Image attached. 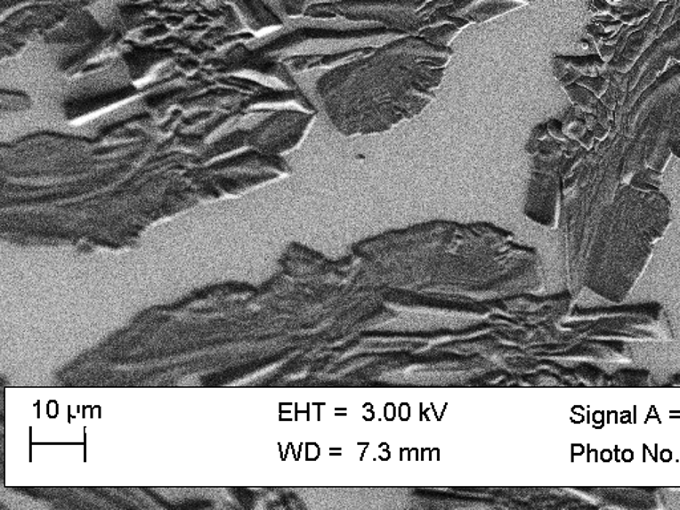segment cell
Here are the masks:
<instances>
[{"mask_svg":"<svg viewBox=\"0 0 680 510\" xmlns=\"http://www.w3.org/2000/svg\"><path fill=\"white\" fill-rule=\"evenodd\" d=\"M452 53L423 36L395 37L333 67L318 80V99L343 136L390 131L433 101Z\"/></svg>","mask_w":680,"mask_h":510,"instance_id":"1","label":"cell"},{"mask_svg":"<svg viewBox=\"0 0 680 510\" xmlns=\"http://www.w3.org/2000/svg\"><path fill=\"white\" fill-rule=\"evenodd\" d=\"M670 225L665 198H623L603 210L585 271V287L622 304L649 266L654 245Z\"/></svg>","mask_w":680,"mask_h":510,"instance_id":"2","label":"cell"},{"mask_svg":"<svg viewBox=\"0 0 680 510\" xmlns=\"http://www.w3.org/2000/svg\"><path fill=\"white\" fill-rule=\"evenodd\" d=\"M587 322V338L614 342H671L673 328L660 304L589 309L576 314Z\"/></svg>","mask_w":680,"mask_h":510,"instance_id":"3","label":"cell"},{"mask_svg":"<svg viewBox=\"0 0 680 510\" xmlns=\"http://www.w3.org/2000/svg\"><path fill=\"white\" fill-rule=\"evenodd\" d=\"M574 358L582 360L599 361H631V352L625 342H614V340H598L585 338L579 340L576 350H573Z\"/></svg>","mask_w":680,"mask_h":510,"instance_id":"4","label":"cell"},{"mask_svg":"<svg viewBox=\"0 0 680 510\" xmlns=\"http://www.w3.org/2000/svg\"><path fill=\"white\" fill-rule=\"evenodd\" d=\"M601 501H609V506L617 508H658L660 506L657 490H596Z\"/></svg>","mask_w":680,"mask_h":510,"instance_id":"5","label":"cell"},{"mask_svg":"<svg viewBox=\"0 0 680 510\" xmlns=\"http://www.w3.org/2000/svg\"><path fill=\"white\" fill-rule=\"evenodd\" d=\"M233 4L239 5L242 10V15L247 18V23L253 28H272L280 26V20L272 15L271 11L261 2V0H229Z\"/></svg>","mask_w":680,"mask_h":510,"instance_id":"6","label":"cell"},{"mask_svg":"<svg viewBox=\"0 0 680 510\" xmlns=\"http://www.w3.org/2000/svg\"><path fill=\"white\" fill-rule=\"evenodd\" d=\"M652 382V374L649 371H620L619 374L607 377V383L614 385H647Z\"/></svg>","mask_w":680,"mask_h":510,"instance_id":"7","label":"cell"},{"mask_svg":"<svg viewBox=\"0 0 680 510\" xmlns=\"http://www.w3.org/2000/svg\"><path fill=\"white\" fill-rule=\"evenodd\" d=\"M577 85L585 86V88L589 89V91L595 92L598 97H601L602 94H603V92L607 89L606 80H603L599 77H579V79L577 80Z\"/></svg>","mask_w":680,"mask_h":510,"instance_id":"8","label":"cell"},{"mask_svg":"<svg viewBox=\"0 0 680 510\" xmlns=\"http://www.w3.org/2000/svg\"><path fill=\"white\" fill-rule=\"evenodd\" d=\"M670 147L673 152L680 158V121L671 131Z\"/></svg>","mask_w":680,"mask_h":510,"instance_id":"9","label":"cell"},{"mask_svg":"<svg viewBox=\"0 0 680 510\" xmlns=\"http://www.w3.org/2000/svg\"><path fill=\"white\" fill-rule=\"evenodd\" d=\"M579 142L589 150V148H592L593 142H595V134H593L592 131H587L584 136L579 137Z\"/></svg>","mask_w":680,"mask_h":510,"instance_id":"10","label":"cell"},{"mask_svg":"<svg viewBox=\"0 0 680 510\" xmlns=\"http://www.w3.org/2000/svg\"><path fill=\"white\" fill-rule=\"evenodd\" d=\"M593 134H595V139L598 140H603L604 137L607 136V131L606 128H604L602 124H596L595 128L592 129Z\"/></svg>","mask_w":680,"mask_h":510,"instance_id":"11","label":"cell"}]
</instances>
